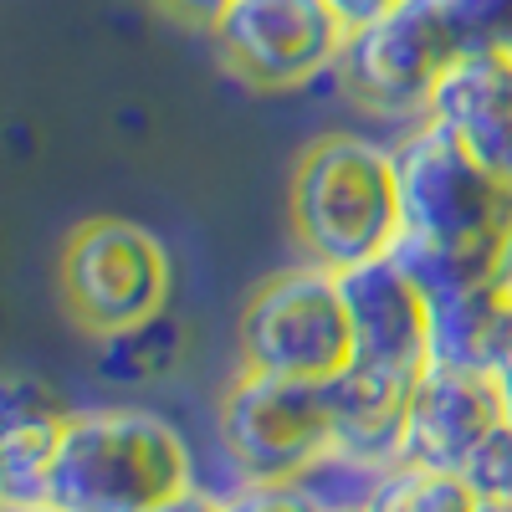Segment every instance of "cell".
Listing matches in <instances>:
<instances>
[{"label": "cell", "mask_w": 512, "mask_h": 512, "mask_svg": "<svg viewBox=\"0 0 512 512\" xmlns=\"http://www.w3.org/2000/svg\"><path fill=\"white\" fill-rule=\"evenodd\" d=\"M400 241L395 262L425 297L502 282L512 272V185L482 169L436 123H410L395 139Z\"/></svg>", "instance_id": "6da1fadb"}, {"label": "cell", "mask_w": 512, "mask_h": 512, "mask_svg": "<svg viewBox=\"0 0 512 512\" xmlns=\"http://www.w3.org/2000/svg\"><path fill=\"white\" fill-rule=\"evenodd\" d=\"M195 487L185 436L154 410H67L47 502L62 512H159Z\"/></svg>", "instance_id": "7a4b0ae2"}, {"label": "cell", "mask_w": 512, "mask_h": 512, "mask_svg": "<svg viewBox=\"0 0 512 512\" xmlns=\"http://www.w3.org/2000/svg\"><path fill=\"white\" fill-rule=\"evenodd\" d=\"M292 231L308 262L344 272L400 241L395 144L364 134H323L292 169Z\"/></svg>", "instance_id": "3957f363"}, {"label": "cell", "mask_w": 512, "mask_h": 512, "mask_svg": "<svg viewBox=\"0 0 512 512\" xmlns=\"http://www.w3.org/2000/svg\"><path fill=\"white\" fill-rule=\"evenodd\" d=\"M216 431L241 482H313L333 461L328 379L246 369L221 390Z\"/></svg>", "instance_id": "277c9868"}, {"label": "cell", "mask_w": 512, "mask_h": 512, "mask_svg": "<svg viewBox=\"0 0 512 512\" xmlns=\"http://www.w3.org/2000/svg\"><path fill=\"white\" fill-rule=\"evenodd\" d=\"M241 364L287 379H333L354 364V328L338 272L297 262L267 277L241 313Z\"/></svg>", "instance_id": "5b68a950"}, {"label": "cell", "mask_w": 512, "mask_h": 512, "mask_svg": "<svg viewBox=\"0 0 512 512\" xmlns=\"http://www.w3.org/2000/svg\"><path fill=\"white\" fill-rule=\"evenodd\" d=\"M205 31L221 67L256 93H292L333 77L349 41L323 0H226Z\"/></svg>", "instance_id": "8992f818"}, {"label": "cell", "mask_w": 512, "mask_h": 512, "mask_svg": "<svg viewBox=\"0 0 512 512\" xmlns=\"http://www.w3.org/2000/svg\"><path fill=\"white\" fill-rule=\"evenodd\" d=\"M62 297L98 338L154 323L169 303V251L134 221H88L62 246Z\"/></svg>", "instance_id": "52a82bcc"}, {"label": "cell", "mask_w": 512, "mask_h": 512, "mask_svg": "<svg viewBox=\"0 0 512 512\" xmlns=\"http://www.w3.org/2000/svg\"><path fill=\"white\" fill-rule=\"evenodd\" d=\"M451 62L456 57L446 52L436 26L425 21V11L415 0H405L395 16H384L364 31H349L333 77L344 88V98H354L369 118L410 128L425 118V103H431L436 82Z\"/></svg>", "instance_id": "ba28073f"}, {"label": "cell", "mask_w": 512, "mask_h": 512, "mask_svg": "<svg viewBox=\"0 0 512 512\" xmlns=\"http://www.w3.org/2000/svg\"><path fill=\"white\" fill-rule=\"evenodd\" d=\"M507 425V395L502 379L487 369H461L431 359L415 374L410 390V420H405V451L400 466L420 472H466L492 431Z\"/></svg>", "instance_id": "9c48e42d"}, {"label": "cell", "mask_w": 512, "mask_h": 512, "mask_svg": "<svg viewBox=\"0 0 512 512\" xmlns=\"http://www.w3.org/2000/svg\"><path fill=\"white\" fill-rule=\"evenodd\" d=\"M344 313L354 328V359L374 369L420 374L431 364V297L390 251L338 272Z\"/></svg>", "instance_id": "30bf717a"}, {"label": "cell", "mask_w": 512, "mask_h": 512, "mask_svg": "<svg viewBox=\"0 0 512 512\" xmlns=\"http://www.w3.org/2000/svg\"><path fill=\"white\" fill-rule=\"evenodd\" d=\"M425 123L512 185V52L456 57L425 103Z\"/></svg>", "instance_id": "8fae6325"}, {"label": "cell", "mask_w": 512, "mask_h": 512, "mask_svg": "<svg viewBox=\"0 0 512 512\" xmlns=\"http://www.w3.org/2000/svg\"><path fill=\"white\" fill-rule=\"evenodd\" d=\"M410 390L415 374L349 364L328 379V420H333V466L384 477L400 466L405 451V420H410Z\"/></svg>", "instance_id": "7c38bea8"}, {"label": "cell", "mask_w": 512, "mask_h": 512, "mask_svg": "<svg viewBox=\"0 0 512 512\" xmlns=\"http://www.w3.org/2000/svg\"><path fill=\"white\" fill-rule=\"evenodd\" d=\"M431 359L502 374L512 359V287L482 282L431 297Z\"/></svg>", "instance_id": "4fadbf2b"}, {"label": "cell", "mask_w": 512, "mask_h": 512, "mask_svg": "<svg viewBox=\"0 0 512 512\" xmlns=\"http://www.w3.org/2000/svg\"><path fill=\"white\" fill-rule=\"evenodd\" d=\"M451 57L512 52V0H415Z\"/></svg>", "instance_id": "5bb4252c"}, {"label": "cell", "mask_w": 512, "mask_h": 512, "mask_svg": "<svg viewBox=\"0 0 512 512\" xmlns=\"http://www.w3.org/2000/svg\"><path fill=\"white\" fill-rule=\"evenodd\" d=\"M374 512H482V497L456 472H420V466H390L369 482L364 497Z\"/></svg>", "instance_id": "9a60e30c"}, {"label": "cell", "mask_w": 512, "mask_h": 512, "mask_svg": "<svg viewBox=\"0 0 512 512\" xmlns=\"http://www.w3.org/2000/svg\"><path fill=\"white\" fill-rule=\"evenodd\" d=\"M62 420H31L0 431V502H47Z\"/></svg>", "instance_id": "2e32d148"}, {"label": "cell", "mask_w": 512, "mask_h": 512, "mask_svg": "<svg viewBox=\"0 0 512 512\" xmlns=\"http://www.w3.org/2000/svg\"><path fill=\"white\" fill-rule=\"evenodd\" d=\"M221 512H333V502L313 482H241L221 497Z\"/></svg>", "instance_id": "e0dca14e"}, {"label": "cell", "mask_w": 512, "mask_h": 512, "mask_svg": "<svg viewBox=\"0 0 512 512\" xmlns=\"http://www.w3.org/2000/svg\"><path fill=\"white\" fill-rule=\"evenodd\" d=\"M461 477L472 482V492H477L482 502H497V507L512 512V420L502 425V431L487 436V446L466 461Z\"/></svg>", "instance_id": "ac0fdd59"}, {"label": "cell", "mask_w": 512, "mask_h": 512, "mask_svg": "<svg viewBox=\"0 0 512 512\" xmlns=\"http://www.w3.org/2000/svg\"><path fill=\"white\" fill-rule=\"evenodd\" d=\"M62 415L67 405L41 379H21V374L0 379V431L6 425H31V420H62Z\"/></svg>", "instance_id": "d6986e66"}, {"label": "cell", "mask_w": 512, "mask_h": 512, "mask_svg": "<svg viewBox=\"0 0 512 512\" xmlns=\"http://www.w3.org/2000/svg\"><path fill=\"white\" fill-rule=\"evenodd\" d=\"M323 6L344 21V31H364V26H374L384 16H395L405 0H323Z\"/></svg>", "instance_id": "ffe728a7"}, {"label": "cell", "mask_w": 512, "mask_h": 512, "mask_svg": "<svg viewBox=\"0 0 512 512\" xmlns=\"http://www.w3.org/2000/svg\"><path fill=\"white\" fill-rule=\"evenodd\" d=\"M159 512H221V497H210V492L190 487L185 497H175V502H169V507H159Z\"/></svg>", "instance_id": "44dd1931"}, {"label": "cell", "mask_w": 512, "mask_h": 512, "mask_svg": "<svg viewBox=\"0 0 512 512\" xmlns=\"http://www.w3.org/2000/svg\"><path fill=\"white\" fill-rule=\"evenodd\" d=\"M169 6H175L180 16H190V21H200V26H210V16H216L226 0H169Z\"/></svg>", "instance_id": "7402d4cb"}, {"label": "cell", "mask_w": 512, "mask_h": 512, "mask_svg": "<svg viewBox=\"0 0 512 512\" xmlns=\"http://www.w3.org/2000/svg\"><path fill=\"white\" fill-rule=\"evenodd\" d=\"M0 512H62L52 502H0Z\"/></svg>", "instance_id": "603a6c76"}, {"label": "cell", "mask_w": 512, "mask_h": 512, "mask_svg": "<svg viewBox=\"0 0 512 512\" xmlns=\"http://www.w3.org/2000/svg\"><path fill=\"white\" fill-rule=\"evenodd\" d=\"M497 379H502V395H507V420H512V359H507V369H502Z\"/></svg>", "instance_id": "cb8c5ba5"}, {"label": "cell", "mask_w": 512, "mask_h": 512, "mask_svg": "<svg viewBox=\"0 0 512 512\" xmlns=\"http://www.w3.org/2000/svg\"><path fill=\"white\" fill-rule=\"evenodd\" d=\"M333 512H374V507H369V502H364V497H359V502H338V507H333Z\"/></svg>", "instance_id": "d4e9b609"}, {"label": "cell", "mask_w": 512, "mask_h": 512, "mask_svg": "<svg viewBox=\"0 0 512 512\" xmlns=\"http://www.w3.org/2000/svg\"><path fill=\"white\" fill-rule=\"evenodd\" d=\"M482 512H507V507H497V502H482Z\"/></svg>", "instance_id": "484cf974"}, {"label": "cell", "mask_w": 512, "mask_h": 512, "mask_svg": "<svg viewBox=\"0 0 512 512\" xmlns=\"http://www.w3.org/2000/svg\"><path fill=\"white\" fill-rule=\"evenodd\" d=\"M507 287H512V272H507Z\"/></svg>", "instance_id": "4316f807"}]
</instances>
